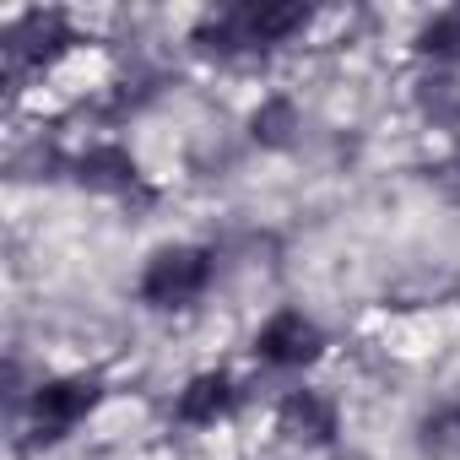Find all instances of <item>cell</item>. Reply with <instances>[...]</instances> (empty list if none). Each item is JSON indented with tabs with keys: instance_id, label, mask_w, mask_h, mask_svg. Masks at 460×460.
Returning a JSON list of instances; mask_svg holds the SVG:
<instances>
[{
	"instance_id": "8992f818",
	"label": "cell",
	"mask_w": 460,
	"mask_h": 460,
	"mask_svg": "<svg viewBox=\"0 0 460 460\" xmlns=\"http://www.w3.org/2000/svg\"><path fill=\"white\" fill-rule=\"evenodd\" d=\"M234 401H239V390H234V379H227V374H200V379L184 385L173 417L190 422V428H206V422H217V417L234 411Z\"/></svg>"
},
{
	"instance_id": "52a82bcc",
	"label": "cell",
	"mask_w": 460,
	"mask_h": 460,
	"mask_svg": "<svg viewBox=\"0 0 460 460\" xmlns=\"http://www.w3.org/2000/svg\"><path fill=\"white\" fill-rule=\"evenodd\" d=\"M282 433L309 438V444H325V438L336 433V411H331V401L314 395V390H293V395L282 401Z\"/></svg>"
},
{
	"instance_id": "3957f363",
	"label": "cell",
	"mask_w": 460,
	"mask_h": 460,
	"mask_svg": "<svg viewBox=\"0 0 460 460\" xmlns=\"http://www.w3.org/2000/svg\"><path fill=\"white\" fill-rule=\"evenodd\" d=\"M98 401V385L93 379H55V385H39L33 395V438H66Z\"/></svg>"
},
{
	"instance_id": "9c48e42d",
	"label": "cell",
	"mask_w": 460,
	"mask_h": 460,
	"mask_svg": "<svg viewBox=\"0 0 460 460\" xmlns=\"http://www.w3.org/2000/svg\"><path fill=\"white\" fill-rule=\"evenodd\" d=\"M422 55L433 60H460V12H438L422 28Z\"/></svg>"
},
{
	"instance_id": "ba28073f",
	"label": "cell",
	"mask_w": 460,
	"mask_h": 460,
	"mask_svg": "<svg viewBox=\"0 0 460 460\" xmlns=\"http://www.w3.org/2000/svg\"><path fill=\"white\" fill-rule=\"evenodd\" d=\"M76 179L93 184V190H130V184H136V163H130V152H119V146H93V152L76 163Z\"/></svg>"
},
{
	"instance_id": "5b68a950",
	"label": "cell",
	"mask_w": 460,
	"mask_h": 460,
	"mask_svg": "<svg viewBox=\"0 0 460 460\" xmlns=\"http://www.w3.org/2000/svg\"><path fill=\"white\" fill-rule=\"evenodd\" d=\"M66 39H71V33H66V17H60V12H28L22 22L6 28V66H12V71L39 66V60L60 55Z\"/></svg>"
},
{
	"instance_id": "30bf717a",
	"label": "cell",
	"mask_w": 460,
	"mask_h": 460,
	"mask_svg": "<svg viewBox=\"0 0 460 460\" xmlns=\"http://www.w3.org/2000/svg\"><path fill=\"white\" fill-rule=\"evenodd\" d=\"M417 98H422V109H428L433 119H444V125L460 119V82H449V76H428V82L417 87Z\"/></svg>"
},
{
	"instance_id": "7a4b0ae2",
	"label": "cell",
	"mask_w": 460,
	"mask_h": 460,
	"mask_svg": "<svg viewBox=\"0 0 460 460\" xmlns=\"http://www.w3.org/2000/svg\"><path fill=\"white\" fill-rule=\"evenodd\" d=\"M211 282V255L206 250H190V244H173V250H157L146 277H141V298L152 309H179L190 298H200Z\"/></svg>"
},
{
	"instance_id": "277c9868",
	"label": "cell",
	"mask_w": 460,
	"mask_h": 460,
	"mask_svg": "<svg viewBox=\"0 0 460 460\" xmlns=\"http://www.w3.org/2000/svg\"><path fill=\"white\" fill-rule=\"evenodd\" d=\"M255 347H261V358L277 363V368H304V363L320 358L325 341H320V325H314V320H304L298 309H282V314L261 331Z\"/></svg>"
},
{
	"instance_id": "6da1fadb",
	"label": "cell",
	"mask_w": 460,
	"mask_h": 460,
	"mask_svg": "<svg viewBox=\"0 0 460 460\" xmlns=\"http://www.w3.org/2000/svg\"><path fill=\"white\" fill-rule=\"evenodd\" d=\"M304 22H309V12H298V6H234V12L211 17L195 39L206 49H266V44H282L288 33H298Z\"/></svg>"
},
{
	"instance_id": "7c38bea8",
	"label": "cell",
	"mask_w": 460,
	"mask_h": 460,
	"mask_svg": "<svg viewBox=\"0 0 460 460\" xmlns=\"http://www.w3.org/2000/svg\"><path fill=\"white\" fill-rule=\"evenodd\" d=\"M288 130H293V103L271 98V103L255 114V141H271V146H282V141H288Z\"/></svg>"
},
{
	"instance_id": "8fae6325",
	"label": "cell",
	"mask_w": 460,
	"mask_h": 460,
	"mask_svg": "<svg viewBox=\"0 0 460 460\" xmlns=\"http://www.w3.org/2000/svg\"><path fill=\"white\" fill-rule=\"evenodd\" d=\"M422 444L428 449H460V406H444V411H433L428 422H422Z\"/></svg>"
}]
</instances>
